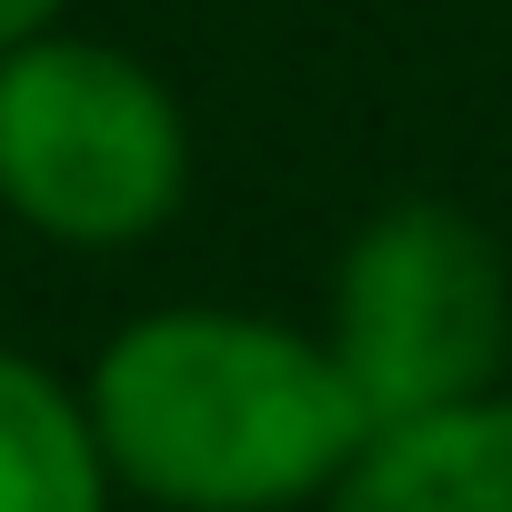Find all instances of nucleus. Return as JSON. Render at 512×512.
<instances>
[{"label":"nucleus","instance_id":"1","mask_svg":"<svg viewBox=\"0 0 512 512\" xmlns=\"http://www.w3.org/2000/svg\"><path fill=\"white\" fill-rule=\"evenodd\" d=\"M81 402L111 482L161 512H302L332 502L372 442V412L322 332L231 302L131 312Z\"/></svg>","mask_w":512,"mask_h":512},{"label":"nucleus","instance_id":"2","mask_svg":"<svg viewBox=\"0 0 512 512\" xmlns=\"http://www.w3.org/2000/svg\"><path fill=\"white\" fill-rule=\"evenodd\" d=\"M191 191L181 91L91 31L0 51V211L61 251H141Z\"/></svg>","mask_w":512,"mask_h":512},{"label":"nucleus","instance_id":"3","mask_svg":"<svg viewBox=\"0 0 512 512\" xmlns=\"http://www.w3.org/2000/svg\"><path fill=\"white\" fill-rule=\"evenodd\" d=\"M322 342L352 372L372 432L502 392L512 262L462 201H382L332 262Z\"/></svg>","mask_w":512,"mask_h":512},{"label":"nucleus","instance_id":"4","mask_svg":"<svg viewBox=\"0 0 512 512\" xmlns=\"http://www.w3.org/2000/svg\"><path fill=\"white\" fill-rule=\"evenodd\" d=\"M322 512H512V392L372 432Z\"/></svg>","mask_w":512,"mask_h":512},{"label":"nucleus","instance_id":"5","mask_svg":"<svg viewBox=\"0 0 512 512\" xmlns=\"http://www.w3.org/2000/svg\"><path fill=\"white\" fill-rule=\"evenodd\" d=\"M121 482L101 462L81 382L0 342V512H111Z\"/></svg>","mask_w":512,"mask_h":512},{"label":"nucleus","instance_id":"6","mask_svg":"<svg viewBox=\"0 0 512 512\" xmlns=\"http://www.w3.org/2000/svg\"><path fill=\"white\" fill-rule=\"evenodd\" d=\"M61 21H71V0H0V51H21V41H41Z\"/></svg>","mask_w":512,"mask_h":512}]
</instances>
